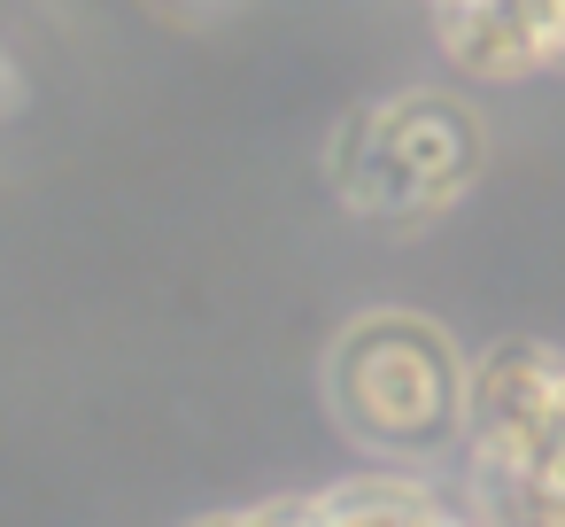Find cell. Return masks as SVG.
I'll return each instance as SVG.
<instances>
[{"label": "cell", "mask_w": 565, "mask_h": 527, "mask_svg": "<svg viewBox=\"0 0 565 527\" xmlns=\"http://www.w3.org/2000/svg\"><path fill=\"white\" fill-rule=\"evenodd\" d=\"M550 71H565V0H550Z\"/></svg>", "instance_id": "5"}, {"label": "cell", "mask_w": 565, "mask_h": 527, "mask_svg": "<svg viewBox=\"0 0 565 527\" xmlns=\"http://www.w3.org/2000/svg\"><path fill=\"white\" fill-rule=\"evenodd\" d=\"M186 527H287L279 504H248V512H210V519H186Z\"/></svg>", "instance_id": "4"}, {"label": "cell", "mask_w": 565, "mask_h": 527, "mask_svg": "<svg viewBox=\"0 0 565 527\" xmlns=\"http://www.w3.org/2000/svg\"><path fill=\"white\" fill-rule=\"evenodd\" d=\"M480 179V125L449 94H387L333 133V187L356 218H434Z\"/></svg>", "instance_id": "3"}, {"label": "cell", "mask_w": 565, "mask_h": 527, "mask_svg": "<svg viewBox=\"0 0 565 527\" xmlns=\"http://www.w3.org/2000/svg\"><path fill=\"white\" fill-rule=\"evenodd\" d=\"M326 403L364 457L395 473H426L449 450L465 457L472 357L426 310H364L326 349Z\"/></svg>", "instance_id": "1"}, {"label": "cell", "mask_w": 565, "mask_h": 527, "mask_svg": "<svg viewBox=\"0 0 565 527\" xmlns=\"http://www.w3.org/2000/svg\"><path fill=\"white\" fill-rule=\"evenodd\" d=\"M465 488L488 527H565V357L495 341L472 357Z\"/></svg>", "instance_id": "2"}]
</instances>
